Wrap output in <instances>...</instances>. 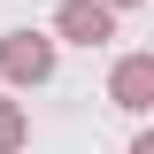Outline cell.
Segmentation results:
<instances>
[{"mask_svg":"<svg viewBox=\"0 0 154 154\" xmlns=\"http://www.w3.org/2000/svg\"><path fill=\"white\" fill-rule=\"evenodd\" d=\"M8 69L16 77H46V46H38V38H16V46H8Z\"/></svg>","mask_w":154,"mask_h":154,"instance_id":"cell-2","label":"cell"},{"mask_svg":"<svg viewBox=\"0 0 154 154\" xmlns=\"http://www.w3.org/2000/svg\"><path fill=\"white\" fill-rule=\"evenodd\" d=\"M116 93H123V108H146V62H123Z\"/></svg>","mask_w":154,"mask_h":154,"instance_id":"cell-3","label":"cell"},{"mask_svg":"<svg viewBox=\"0 0 154 154\" xmlns=\"http://www.w3.org/2000/svg\"><path fill=\"white\" fill-rule=\"evenodd\" d=\"M62 31L69 38H108V8H62Z\"/></svg>","mask_w":154,"mask_h":154,"instance_id":"cell-1","label":"cell"}]
</instances>
